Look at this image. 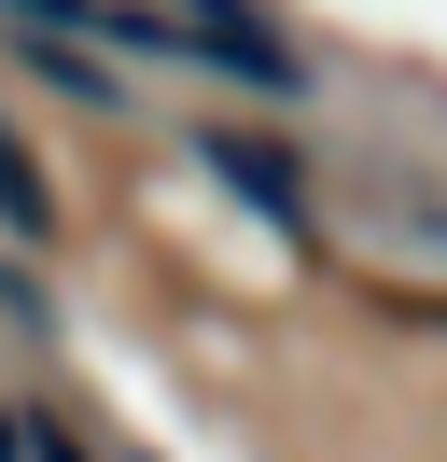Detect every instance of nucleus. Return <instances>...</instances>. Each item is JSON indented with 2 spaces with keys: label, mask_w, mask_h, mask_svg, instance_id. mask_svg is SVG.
Listing matches in <instances>:
<instances>
[{
  "label": "nucleus",
  "mask_w": 447,
  "mask_h": 462,
  "mask_svg": "<svg viewBox=\"0 0 447 462\" xmlns=\"http://www.w3.org/2000/svg\"><path fill=\"white\" fill-rule=\"evenodd\" d=\"M419 238H447V210H419Z\"/></svg>",
  "instance_id": "20e7f679"
},
{
  "label": "nucleus",
  "mask_w": 447,
  "mask_h": 462,
  "mask_svg": "<svg viewBox=\"0 0 447 462\" xmlns=\"http://www.w3.org/2000/svg\"><path fill=\"white\" fill-rule=\"evenodd\" d=\"M0 238H28V253L56 238V182H42V154H28L14 126H0Z\"/></svg>",
  "instance_id": "7ed1b4c3"
},
{
  "label": "nucleus",
  "mask_w": 447,
  "mask_h": 462,
  "mask_svg": "<svg viewBox=\"0 0 447 462\" xmlns=\"http://www.w3.org/2000/svg\"><path fill=\"white\" fill-rule=\"evenodd\" d=\"M196 154H210V182H238V197H251V210H266V225H279V238H294V225H307V197H294V169H279V154H266V141H238V126H210V141H196Z\"/></svg>",
  "instance_id": "f03ea898"
},
{
  "label": "nucleus",
  "mask_w": 447,
  "mask_h": 462,
  "mask_svg": "<svg viewBox=\"0 0 447 462\" xmlns=\"http://www.w3.org/2000/svg\"><path fill=\"white\" fill-rule=\"evenodd\" d=\"M154 14H168V42H182V57L238 70L251 98H307V57L266 29V14H251V0H154Z\"/></svg>",
  "instance_id": "f257e3e1"
}]
</instances>
